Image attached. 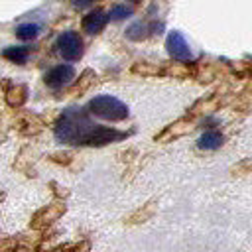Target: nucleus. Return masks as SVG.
Segmentation results:
<instances>
[{"mask_svg": "<svg viewBox=\"0 0 252 252\" xmlns=\"http://www.w3.org/2000/svg\"><path fill=\"white\" fill-rule=\"evenodd\" d=\"M28 47H8V49H4V57L6 59H10V61H14V63H24L26 59H28Z\"/></svg>", "mask_w": 252, "mask_h": 252, "instance_id": "9b49d317", "label": "nucleus"}, {"mask_svg": "<svg viewBox=\"0 0 252 252\" xmlns=\"http://www.w3.org/2000/svg\"><path fill=\"white\" fill-rule=\"evenodd\" d=\"M148 32H150V28L146 26V24H142V22H136V24H132L128 30H126V35L130 37V39H144L146 35H148Z\"/></svg>", "mask_w": 252, "mask_h": 252, "instance_id": "ddd939ff", "label": "nucleus"}, {"mask_svg": "<svg viewBox=\"0 0 252 252\" xmlns=\"http://www.w3.org/2000/svg\"><path fill=\"white\" fill-rule=\"evenodd\" d=\"M128 16H132V8L122 6V4L112 6V8H110V14H108L110 20H122V18H128Z\"/></svg>", "mask_w": 252, "mask_h": 252, "instance_id": "4468645a", "label": "nucleus"}, {"mask_svg": "<svg viewBox=\"0 0 252 252\" xmlns=\"http://www.w3.org/2000/svg\"><path fill=\"white\" fill-rule=\"evenodd\" d=\"M63 211H65V207L59 205V203H55V205H47L45 209H41V211L33 217V222H32V224H33L35 228H41V226L53 222L55 219H59V217L63 215Z\"/></svg>", "mask_w": 252, "mask_h": 252, "instance_id": "423d86ee", "label": "nucleus"}, {"mask_svg": "<svg viewBox=\"0 0 252 252\" xmlns=\"http://www.w3.org/2000/svg\"><path fill=\"white\" fill-rule=\"evenodd\" d=\"M26 87L24 85H16V87H12L8 93H6V100H8V104L10 106H20V104H24V100H26Z\"/></svg>", "mask_w": 252, "mask_h": 252, "instance_id": "9d476101", "label": "nucleus"}, {"mask_svg": "<svg viewBox=\"0 0 252 252\" xmlns=\"http://www.w3.org/2000/svg\"><path fill=\"white\" fill-rule=\"evenodd\" d=\"M93 79H94V73H93V71H85V73H83V77H81V87L77 85L73 93H77V91H83V89H87V87H89V85L93 83Z\"/></svg>", "mask_w": 252, "mask_h": 252, "instance_id": "2eb2a0df", "label": "nucleus"}, {"mask_svg": "<svg viewBox=\"0 0 252 252\" xmlns=\"http://www.w3.org/2000/svg\"><path fill=\"white\" fill-rule=\"evenodd\" d=\"M87 4H91V0H73V6L75 8H85Z\"/></svg>", "mask_w": 252, "mask_h": 252, "instance_id": "dca6fc26", "label": "nucleus"}, {"mask_svg": "<svg viewBox=\"0 0 252 252\" xmlns=\"http://www.w3.org/2000/svg\"><path fill=\"white\" fill-rule=\"evenodd\" d=\"M89 110L98 116V118H104V120H112V122H118V120H124L128 116V106L124 102H120L118 98L110 96V94H100V96H94L91 102H89Z\"/></svg>", "mask_w": 252, "mask_h": 252, "instance_id": "f03ea898", "label": "nucleus"}, {"mask_svg": "<svg viewBox=\"0 0 252 252\" xmlns=\"http://www.w3.org/2000/svg\"><path fill=\"white\" fill-rule=\"evenodd\" d=\"M222 142H224V136H222L219 130H209V132H205V134L199 138L197 146H199L201 150H217V148L222 146Z\"/></svg>", "mask_w": 252, "mask_h": 252, "instance_id": "6e6552de", "label": "nucleus"}, {"mask_svg": "<svg viewBox=\"0 0 252 252\" xmlns=\"http://www.w3.org/2000/svg\"><path fill=\"white\" fill-rule=\"evenodd\" d=\"M104 26H106V16L102 10H94V12L87 14L83 20V30L87 33H98Z\"/></svg>", "mask_w": 252, "mask_h": 252, "instance_id": "0eeeda50", "label": "nucleus"}, {"mask_svg": "<svg viewBox=\"0 0 252 252\" xmlns=\"http://www.w3.org/2000/svg\"><path fill=\"white\" fill-rule=\"evenodd\" d=\"M73 77H75V69L71 65H57L45 75V85H49L51 89H59L69 85Z\"/></svg>", "mask_w": 252, "mask_h": 252, "instance_id": "39448f33", "label": "nucleus"}, {"mask_svg": "<svg viewBox=\"0 0 252 252\" xmlns=\"http://www.w3.org/2000/svg\"><path fill=\"white\" fill-rule=\"evenodd\" d=\"M191 128H193V126H191L189 122L181 120V122H175V124L167 126L159 136H156V140H158V142H167V140H171V138H177V136H181V134L189 132Z\"/></svg>", "mask_w": 252, "mask_h": 252, "instance_id": "1a4fd4ad", "label": "nucleus"}, {"mask_svg": "<svg viewBox=\"0 0 252 252\" xmlns=\"http://www.w3.org/2000/svg\"><path fill=\"white\" fill-rule=\"evenodd\" d=\"M55 134L59 140L67 144H89V146H104L108 142H116L126 136L118 130L93 124L85 114L75 110H67L63 114V118L55 128Z\"/></svg>", "mask_w": 252, "mask_h": 252, "instance_id": "f257e3e1", "label": "nucleus"}, {"mask_svg": "<svg viewBox=\"0 0 252 252\" xmlns=\"http://www.w3.org/2000/svg\"><path fill=\"white\" fill-rule=\"evenodd\" d=\"M37 33H39L37 24H22L16 28V35L20 39H33V37H37Z\"/></svg>", "mask_w": 252, "mask_h": 252, "instance_id": "f8f14e48", "label": "nucleus"}, {"mask_svg": "<svg viewBox=\"0 0 252 252\" xmlns=\"http://www.w3.org/2000/svg\"><path fill=\"white\" fill-rule=\"evenodd\" d=\"M165 47H167V53L173 59H177V61H189L191 59L189 43L185 41V37L179 32H169L167 41H165Z\"/></svg>", "mask_w": 252, "mask_h": 252, "instance_id": "20e7f679", "label": "nucleus"}, {"mask_svg": "<svg viewBox=\"0 0 252 252\" xmlns=\"http://www.w3.org/2000/svg\"><path fill=\"white\" fill-rule=\"evenodd\" d=\"M57 49L63 59L67 61H77L83 55V41L77 32H63L57 37Z\"/></svg>", "mask_w": 252, "mask_h": 252, "instance_id": "7ed1b4c3", "label": "nucleus"}]
</instances>
